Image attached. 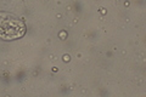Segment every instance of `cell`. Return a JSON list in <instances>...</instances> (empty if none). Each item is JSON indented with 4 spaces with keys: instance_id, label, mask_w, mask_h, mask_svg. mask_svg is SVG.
Masks as SVG:
<instances>
[{
    "instance_id": "6da1fadb",
    "label": "cell",
    "mask_w": 146,
    "mask_h": 97,
    "mask_svg": "<svg viewBox=\"0 0 146 97\" xmlns=\"http://www.w3.org/2000/svg\"><path fill=\"white\" fill-rule=\"evenodd\" d=\"M26 26L22 20L10 12L0 11V39L13 40L23 36Z\"/></svg>"
}]
</instances>
